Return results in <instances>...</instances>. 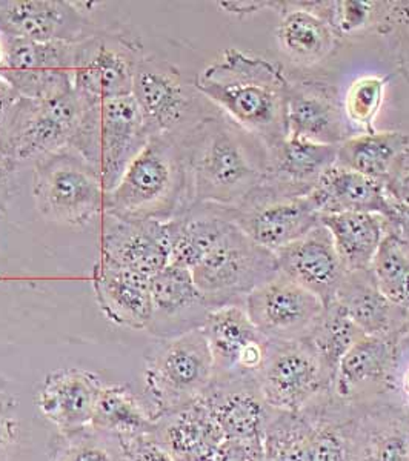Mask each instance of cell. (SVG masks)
Returning a JSON list of instances; mask_svg holds the SVG:
<instances>
[{
	"label": "cell",
	"mask_w": 409,
	"mask_h": 461,
	"mask_svg": "<svg viewBox=\"0 0 409 461\" xmlns=\"http://www.w3.org/2000/svg\"><path fill=\"white\" fill-rule=\"evenodd\" d=\"M193 84L226 119L259 139L268 152L288 139V80L280 63L230 48Z\"/></svg>",
	"instance_id": "1"
},
{
	"label": "cell",
	"mask_w": 409,
	"mask_h": 461,
	"mask_svg": "<svg viewBox=\"0 0 409 461\" xmlns=\"http://www.w3.org/2000/svg\"><path fill=\"white\" fill-rule=\"evenodd\" d=\"M180 142L188 167L193 204L211 203L237 210L267 174V147L222 113L200 122L180 137Z\"/></svg>",
	"instance_id": "2"
},
{
	"label": "cell",
	"mask_w": 409,
	"mask_h": 461,
	"mask_svg": "<svg viewBox=\"0 0 409 461\" xmlns=\"http://www.w3.org/2000/svg\"><path fill=\"white\" fill-rule=\"evenodd\" d=\"M193 204L180 137L152 136L105 194L104 214L121 221H169Z\"/></svg>",
	"instance_id": "3"
},
{
	"label": "cell",
	"mask_w": 409,
	"mask_h": 461,
	"mask_svg": "<svg viewBox=\"0 0 409 461\" xmlns=\"http://www.w3.org/2000/svg\"><path fill=\"white\" fill-rule=\"evenodd\" d=\"M105 194L97 169L71 148L34 162L32 197L45 221L88 225L104 215Z\"/></svg>",
	"instance_id": "4"
},
{
	"label": "cell",
	"mask_w": 409,
	"mask_h": 461,
	"mask_svg": "<svg viewBox=\"0 0 409 461\" xmlns=\"http://www.w3.org/2000/svg\"><path fill=\"white\" fill-rule=\"evenodd\" d=\"M151 137L141 108L130 95L89 106L73 149L97 169L108 193Z\"/></svg>",
	"instance_id": "5"
},
{
	"label": "cell",
	"mask_w": 409,
	"mask_h": 461,
	"mask_svg": "<svg viewBox=\"0 0 409 461\" xmlns=\"http://www.w3.org/2000/svg\"><path fill=\"white\" fill-rule=\"evenodd\" d=\"M214 365L204 330L160 339L145 369V393L156 419L186 408L204 397Z\"/></svg>",
	"instance_id": "6"
},
{
	"label": "cell",
	"mask_w": 409,
	"mask_h": 461,
	"mask_svg": "<svg viewBox=\"0 0 409 461\" xmlns=\"http://www.w3.org/2000/svg\"><path fill=\"white\" fill-rule=\"evenodd\" d=\"M191 274L211 311L245 308L248 295L277 276L278 265L274 252L251 240L234 223Z\"/></svg>",
	"instance_id": "7"
},
{
	"label": "cell",
	"mask_w": 409,
	"mask_h": 461,
	"mask_svg": "<svg viewBox=\"0 0 409 461\" xmlns=\"http://www.w3.org/2000/svg\"><path fill=\"white\" fill-rule=\"evenodd\" d=\"M132 97L151 136L182 137L206 117L221 113L193 82L185 80L176 65L156 56H145L139 63Z\"/></svg>",
	"instance_id": "8"
},
{
	"label": "cell",
	"mask_w": 409,
	"mask_h": 461,
	"mask_svg": "<svg viewBox=\"0 0 409 461\" xmlns=\"http://www.w3.org/2000/svg\"><path fill=\"white\" fill-rule=\"evenodd\" d=\"M89 104L74 89L47 100L22 97L13 115L2 156L17 167L22 162L73 149L84 126Z\"/></svg>",
	"instance_id": "9"
},
{
	"label": "cell",
	"mask_w": 409,
	"mask_h": 461,
	"mask_svg": "<svg viewBox=\"0 0 409 461\" xmlns=\"http://www.w3.org/2000/svg\"><path fill=\"white\" fill-rule=\"evenodd\" d=\"M147 54L125 32L102 30L77 43L73 88L89 104L132 95L137 67Z\"/></svg>",
	"instance_id": "10"
},
{
	"label": "cell",
	"mask_w": 409,
	"mask_h": 461,
	"mask_svg": "<svg viewBox=\"0 0 409 461\" xmlns=\"http://www.w3.org/2000/svg\"><path fill=\"white\" fill-rule=\"evenodd\" d=\"M258 382L269 408L300 412L330 393L332 377L304 339L268 340Z\"/></svg>",
	"instance_id": "11"
},
{
	"label": "cell",
	"mask_w": 409,
	"mask_h": 461,
	"mask_svg": "<svg viewBox=\"0 0 409 461\" xmlns=\"http://www.w3.org/2000/svg\"><path fill=\"white\" fill-rule=\"evenodd\" d=\"M288 137L341 145L351 137L337 85L326 74L286 69Z\"/></svg>",
	"instance_id": "12"
},
{
	"label": "cell",
	"mask_w": 409,
	"mask_h": 461,
	"mask_svg": "<svg viewBox=\"0 0 409 461\" xmlns=\"http://www.w3.org/2000/svg\"><path fill=\"white\" fill-rule=\"evenodd\" d=\"M4 62L0 77L32 100H47L73 88L77 43L30 42L2 36Z\"/></svg>",
	"instance_id": "13"
},
{
	"label": "cell",
	"mask_w": 409,
	"mask_h": 461,
	"mask_svg": "<svg viewBox=\"0 0 409 461\" xmlns=\"http://www.w3.org/2000/svg\"><path fill=\"white\" fill-rule=\"evenodd\" d=\"M256 4L259 5L256 8L251 4L241 6L236 2H222L221 5L239 16H247L248 13L265 8L276 11L278 14L276 32L278 48L294 69L317 71L334 58L343 45L330 23L315 10L314 0Z\"/></svg>",
	"instance_id": "14"
},
{
	"label": "cell",
	"mask_w": 409,
	"mask_h": 461,
	"mask_svg": "<svg viewBox=\"0 0 409 461\" xmlns=\"http://www.w3.org/2000/svg\"><path fill=\"white\" fill-rule=\"evenodd\" d=\"M325 308L319 297L280 271L254 289L245 302L248 317L268 340H300L308 337Z\"/></svg>",
	"instance_id": "15"
},
{
	"label": "cell",
	"mask_w": 409,
	"mask_h": 461,
	"mask_svg": "<svg viewBox=\"0 0 409 461\" xmlns=\"http://www.w3.org/2000/svg\"><path fill=\"white\" fill-rule=\"evenodd\" d=\"M314 6L341 43L378 37L394 58L409 50L408 0H314Z\"/></svg>",
	"instance_id": "16"
},
{
	"label": "cell",
	"mask_w": 409,
	"mask_h": 461,
	"mask_svg": "<svg viewBox=\"0 0 409 461\" xmlns=\"http://www.w3.org/2000/svg\"><path fill=\"white\" fill-rule=\"evenodd\" d=\"M404 337L365 336L341 358L331 393L348 403H365L394 393Z\"/></svg>",
	"instance_id": "17"
},
{
	"label": "cell",
	"mask_w": 409,
	"mask_h": 461,
	"mask_svg": "<svg viewBox=\"0 0 409 461\" xmlns=\"http://www.w3.org/2000/svg\"><path fill=\"white\" fill-rule=\"evenodd\" d=\"M232 219L251 240L276 254L319 225L322 215L310 195L276 199L254 189Z\"/></svg>",
	"instance_id": "18"
},
{
	"label": "cell",
	"mask_w": 409,
	"mask_h": 461,
	"mask_svg": "<svg viewBox=\"0 0 409 461\" xmlns=\"http://www.w3.org/2000/svg\"><path fill=\"white\" fill-rule=\"evenodd\" d=\"M99 32L71 2L0 0V34L30 42H82Z\"/></svg>",
	"instance_id": "19"
},
{
	"label": "cell",
	"mask_w": 409,
	"mask_h": 461,
	"mask_svg": "<svg viewBox=\"0 0 409 461\" xmlns=\"http://www.w3.org/2000/svg\"><path fill=\"white\" fill-rule=\"evenodd\" d=\"M202 330L210 346L214 375L258 377L268 339L254 326L243 306L211 311Z\"/></svg>",
	"instance_id": "20"
},
{
	"label": "cell",
	"mask_w": 409,
	"mask_h": 461,
	"mask_svg": "<svg viewBox=\"0 0 409 461\" xmlns=\"http://www.w3.org/2000/svg\"><path fill=\"white\" fill-rule=\"evenodd\" d=\"M169 258L168 221H121L104 214L99 258L152 278L168 267Z\"/></svg>",
	"instance_id": "21"
},
{
	"label": "cell",
	"mask_w": 409,
	"mask_h": 461,
	"mask_svg": "<svg viewBox=\"0 0 409 461\" xmlns=\"http://www.w3.org/2000/svg\"><path fill=\"white\" fill-rule=\"evenodd\" d=\"M337 147L288 137L269 151L267 174L256 191L276 199L310 195L322 176L336 165Z\"/></svg>",
	"instance_id": "22"
},
{
	"label": "cell",
	"mask_w": 409,
	"mask_h": 461,
	"mask_svg": "<svg viewBox=\"0 0 409 461\" xmlns=\"http://www.w3.org/2000/svg\"><path fill=\"white\" fill-rule=\"evenodd\" d=\"M211 308L186 267L168 265L151 278V320L148 330L158 339H173L202 330Z\"/></svg>",
	"instance_id": "23"
},
{
	"label": "cell",
	"mask_w": 409,
	"mask_h": 461,
	"mask_svg": "<svg viewBox=\"0 0 409 461\" xmlns=\"http://www.w3.org/2000/svg\"><path fill=\"white\" fill-rule=\"evenodd\" d=\"M200 400L226 440H263L271 408L263 400L258 377L214 375Z\"/></svg>",
	"instance_id": "24"
},
{
	"label": "cell",
	"mask_w": 409,
	"mask_h": 461,
	"mask_svg": "<svg viewBox=\"0 0 409 461\" xmlns=\"http://www.w3.org/2000/svg\"><path fill=\"white\" fill-rule=\"evenodd\" d=\"M278 271L308 289L325 306L336 299L345 269L337 256L330 230L319 225L284 249L276 252Z\"/></svg>",
	"instance_id": "25"
},
{
	"label": "cell",
	"mask_w": 409,
	"mask_h": 461,
	"mask_svg": "<svg viewBox=\"0 0 409 461\" xmlns=\"http://www.w3.org/2000/svg\"><path fill=\"white\" fill-rule=\"evenodd\" d=\"M354 404L359 461H409V409L399 397Z\"/></svg>",
	"instance_id": "26"
},
{
	"label": "cell",
	"mask_w": 409,
	"mask_h": 461,
	"mask_svg": "<svg viewBox=\"0 0 409 461\" xmlns=\"http://www.w3.org/2000/svg\"><path fill=\"white\" fill-rule=\"evenodd\" d=\"M334 302L365 336L404 337L408 334L409 310L385 297L371 267L345 273Z\"/></svg>",
	"instance_id": "27"
},
{
	"label": "cell",
	"mask_w": 409,
	"mask_h": 461,
	"mask_svg": "<svg viewBox=\"0 0 409 461\" xmlns=\"http://www.w3.org/2000/svg\"><path fill=\"white\" fill-rule=\"evenodd\" d=\"M102 383L82 369H60L50 374L37 395V406L60 434L91 426Z\"/></svg>",
	"instance_id": "28"
},
{
	"label": "cell",
	"mask_w": 409,
	"mask_h": 461,
	"mask_svg": "<svg viewBox=\"0 0 409 461\" xmlns=\"http://www.w3.org/2000/svg\"><path fill=\"white\" fill-rule=\"evenodd\" d=\"M99 308L114 325L148 330L151 320V278L99 258L93 269Z\"/></svg>",
	"instance_id": "29"
},
{
	"label": "cell",
	"mask_w": 409,
	"mask_h": 461,
	"mask_svg": "<svg viewBox=\"0 0 409 461\" xmlns=\"http://www.w3.org/2000/svg\"><path fill=\"white\" fill-rule=\"evenodd\" d=\"M152 435L176 461H210L225 440L202 400L158 417Z\"/></svg>",
	"instance_id": "30"
},
{
	"label": "cell",
	"mask_w": 409,
	"mask_h": 461,
	"mask_svg": "<svg viewBox=\"0 0 409 461\" xmlns=\"http://www.w3.org/2000/svg\"><path fill=\"white\" fill-rule=\"evenodd\" d=\"M232 211L217 204L195 203L169 221V265L195 269L234 225Z\"/></svg>",
	"instance_id": "31"
},
{
	"label": "cell",
	"mask_w": 409,
	"mask_h": 461,
	"mask_svg": "<svg viewBox=\"0 0 409 461\" xmlns=\"http://www.w3.org/2000/svg\"><path fill=\"white\" fill-rule=\"evenodd\" d=\"M310 197L321 215L345 212L383 214L389 200L385 185L339 165H334L322 176Z\"/></svg>",
	"instance_id": "32"
},
{
	"label": "cell",
	"mask_w": 409,
	"mask_h": 461,
	"mask_svg": "<svg viewBox=\"0 0 409 461\" xmlns=\"http://www.w3.org/2000/svg\"><path fill=\"white\" fill-rule=\"evenodd\" d=\"M321 221L330 230L337 256L347 273L371 267L385 237L382 214L345 212L322 215Z\"/></svg>",
	"instance_id": "33"
},
{
	"label": "cell",
	"mask_w": 409,
	"mask_h": 461,
	"mask_svg": "<svg viewBox=\"0 0 409 461\" xmlns=\"http://www.w3.org/2000/svg\"><path fill=\"white\" fill-rule=\"evenodd\" d=\"M408 145L409 136L402 131L360 132L337 147L336 165L385 185Z\"/></svg>",
	"instance_id": "34"
},
{
	"label": "cell",
	"mask_w": 409,
	"mask_h": 461,
	"mask_svg": "<svg viewBox=\"0 0 409 461\" xmlns=\"http://www.w3.org/2000/svg\"><path fill=\"white\" fill-rule=\"evenodd\" d=\"M91 426L116 437L152 434L156 417L125 384H104Z\"/></svg>",
	"instance_id": "35"
},
{
	"label": "cell",
	"mask_w": 409,
	"mask_h": 461,
	"mask_svg": "<svg viewBox=\"0 0 409 461\" xmlns=\"http://www.w3.org/2000/svg\"><path fill=\"white\" fill-rule=\"evenodd\" d=\"M360 328L348 317L347 312L341 306L332 302L325 308L319 321L315 323L304 340L310 343L315 354L321 358L322 365L325 366L326 373L334 377L337 366L347 352L363 339Z\"/></svg>",
	"instance_id": "36"
},
{
	"label": "cell",
	"mask_w": 409,
	"mask_h": 461,
	"mask_svg": "<svg viewBox=\"0 0 409 461\" xmlns=\"http://www.w3.org/2000/svg\"><path fill=\"white\" fill-rule=\"evenodd\" d=\"M371 271L385 297L409 310V248L394 237H383Z\"/></svg>",
	"instance_id": "37"
},
{
	"label": "cell",
	"mask_w": 409,
	"mask_h": 461,
	"mask_svg": "<svg viewBox=\"0 0 409 461\" xmlns=\"http://www.w3.org/2000/svg\"><path fill=\"white\" fill-rule=\"evenodd\" d=\"M51 461H123L121 440L93 426L68 434L59 432Z\"/></svg>",
	"instance_id": "38"
},
{
	"label": "cell",
	"mask_w": 409,
	"mask_h": 461,
	"mask_svg": "<svg viewBox=\"0 0 409 461\" xmlns=\"http://www.w3.org/2000/svg\"><path fill=\"white\" fill-rule=\"evenodd\" d=\"M393 76L367 74L352 80L348 86L343 111L348 123L359 128L362 134H373L376 130V119L382 110L385 91Z\"/></svg>",
	"instance_id": "39"
},
{
	"label": "cell",
	"mask_w": 409,
	"mask_h": 461,
	"mask_svg": "<svg viewBox=\"0 0 409 461\" xmlns=\"http://www.w3.org/2000/svg\"><path fill=\"white\" fill-rule=\"evenodd\" d=\"M123 461H176L152 434L119 437Z\"/></svg>",
	"instance_id": "40"
},
{
	"label": "cell",
	"mask_w": 409,
	"mask_h": 461,
	"mask_svg": "<svg viewBox=\"0 0 409 461\" xmlns=\"http://www.w3.org/2000/svg\"><path fill=\"white\" fill-rule=\"evenodd\" d=\"M210 461H263L262 440H223Z\"/></svg>",
	"instance_id": "41"
},
{
	"label": "cell",
	"mask_w": 409,
	"mask_h": 461,
	"mask_svg": "<svg viewBox=\"0 0 409 461\" xmlns=\"http://www.w3.org/2000/svg\"><path fill=\"white\" fill-rule=\"evenodd\" d=\"M382 215L385 236L394 237L395 240L409 248V204L389 199L388 206Z\"/></svg>",
	"instance_id": "42"
},
{
	"label": "cell",
	"mask_w": 409,
	"mask_h": 461,
	"mask_svg": "<svg viewBox=\"0 0 409 461\" xmlns=\"http://www.w3.org/2000/svg\"><path fill=\"white\" fill-rule=\"evenodd\" d=\"M385 191L389 199L409 204V145L391 169L385 182Z\"/></svg>",
	"instance_id": "43"
},
{
	"label": "cell",
	"mask_w": 409,
	"mask_h": 461,
	"mask_svg": "<svg viewBox=\"0 0 409 461\" xmlns=\"http://www.w3.org/2000/svg\"><path fill=\"white\" fill-rule=\"evenodd\" d=\"M21 100L22 95L17 93L16 89L13 88L6 80L0 77V156H2V149H4L8 130H10L13 115L16 113L17 105H19Z\"/></svg>",
	"instance_id": "44"
},
{
	"label": "cell",
	"mask_w": 409,
	"mask_h": 461,
	"mask_svg": "<svg viewBox=\"0 0 409 461\" xmlns=\"http://www.w3.org/2000/svg\"><path fill=\"white\" fill-rule=\"evenodd\" d=\"M17 437V421L10 402L0 400V461H5Z\"/></svg>",
	"instance_id": "45"
},
{
	"label": "cell",
	"mask_w": 409,
	"mask_h": 461,
	"mask_svg": "<svg viewBox=\"0 0 409 461\" xmlns=\"http://www.w3.org/2000/svg\"><path fill=\"white\" fill-rule=\"evenodd\" d=\"M394 393L409 409V341L406 336L400 341L399 363L394 377Z\"/></svg>",
	"instance_id": "46"
},
{
	"label": "cell",
	"mask_w": 409,
	"mask_h": 461,
	"mask_svg": "<svg viewBox=\"0 0 409 461\" xmlns=\"http://www.w3.org/2000/svg\"><path fill=\"white\" fill-rule=\"evenodd\" d=\"M14 165L0 156V206L6 203L11 194V177L14 173Z\"/></svg>",
	"instance_id": "47"
},
{
	"label": "cell",
	"mask_w": 409,
	"mask_h": 461,
	"mask_svg": "<svg viewBox=\"0 0 409 461\" xmlns=\"http://www.w3.org/2000/svg\"><path fill=\"white\" fill-rule=\"evenodd\" d=\"M395 68L400 77H404L409 84V50L395 56Z\"/></svg>",
	"instance_id": "48"
},
{
	"label": "cell",
	"mask_w": 409,
	"mask_h": 461,
	"mask_svg": "<svg viewBox=\"0 0 409 461\" xmlns=\"http://www.w3.org/2000/svg\"><path fill=\"white\" fill-rule=\"evenodd\" d=\"M4 62V48H2V39H0V65Z\"/></svg>",
	"instance_id": "49"
},
{
	"label": "cell",
	"mask_w": 409,
	"mask_h": 461,
	"mask_svg": "<svg viewBox=\"0 0 409 461\" xmlns=\"http://www.w3.org/2000/svg\"><path fill=\"white\" fill-rule=\"evenodd\" d=\"M406 340L409 341V330H408V334H406Z\"/></svg>",
	"instance_id": "50"
}]
</instances>
